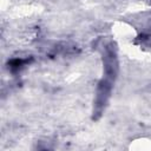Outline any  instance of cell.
<instances>
[{"mask_svg":"<svg viewBox=\"0 0 151 151\" xmlns=\"http://www.w3.org/2000/svg\"><path fill=\"white\" fill-rule=\"evenodd\" d=\"M28 64V59H21V58H15L12 59L8 63V68L11 70V72L17 73L19 71H21L24 68V66H26Z\"/></svg>","mask_w":151,"mask_h":151,"instance_id":"6da1fadb","label":"cell"}]
</instances>
